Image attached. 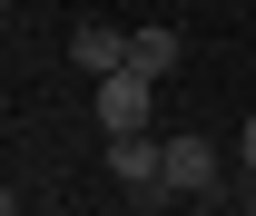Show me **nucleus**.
<instances>
[{"label": "nucleus", "mask_w": 256, "mask_h": 216, "mask_svg": "<svg viewBox=\"0 0 256 216\" xmlns=\"http://www.w3.org/2000/svg\"><path fill=\"white\" fill-rule=\"evenodd\" d=\"M69 59L89 69V79H118V69H128V30H108V20H79V30H69Z\"/></svg>", "instance_id": "4"}, {"label": "nucleus", "mask_w": 256, "mask_h": 216, "mask_svg": "<svg viewBox=\"0 0 256 216\" xmlns=\"http://www.w3.org/2000/svg\"><path fill=\"white\" fill-rule=\"evenodd\" d=\"M148 108H158V79H148V69H118V79H98V128H108V138L148 128Z\"/></svg>", "instance_id": "3"}, {"label": "nucleus", "mask_w": 256, "mask_h": 216, "mask_svg": "<svg viewBox=\"0 0 256 216\" xmlns=\"http://www.w3.org/2000/svg\"><path fill=\"white\" fill-rule=\"evenodd\" d=\"M217 187H226V157H217V138L178 128V138H168V197H217Z\"/></svg>", "instance_id": "1"}, {"label": "nucleus", "mask_w": 256, "mask_h": 216, "mask_svg": "<svg viewBox=\"0 0 256 216\" xmlns=\"http://www.w3.org/2000/svg\"><path fill=\"white\" fill-rule=\"evenodd\" d=\"M236 157H246V177H256V118H246V138H236Z\"/></svg>", "instance_id": "6"}, {"label": "nucleus", "mask_w": 256, "mask_h": 216, "mask_svg": "<svg viewBox=\"0 0 256 216\" xmlns=\"http://www.w3.org/2000/svg\"><path fill=\"white\" fill-rule=\"evenodd\" d=\"M108 177H118L128 197H168V138H148V128L108 138Z\"/></svg>", "instance_id": "2"}, {"label": "nucleus", "mask_w": 256, "mask_h": 216, "mask_svg": "<svg viewBox=\"0 0 256 216\" xmlns=\"http://www.w3.org/2000/svg\"><path fill=\"white\" fill-rule=\"evenodd\" d=\"M128 69L168 79V69H178V30H138V39H128Z\"/></svg>", "instance_id": "5"}]
</instances>
